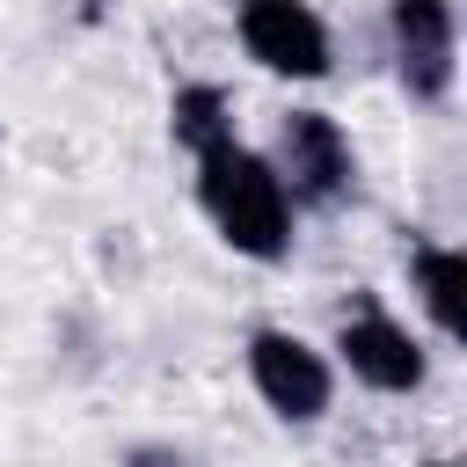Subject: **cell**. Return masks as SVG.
Masks as SVG:
<instances>
[{
	"instance_id": "obj_1",
	"label": "cell",
	"mask_w": 467,
	"mask_h": 467,
	"mask_svg": "<svg viewBox=\"0 0 467 467\" xmlns=\"http://www.w3.org/2000/svg\"><path fill=\"white\" fill-rule=\"evenodd\" d=\"M197 204L219 226V241L248 263H285L292 255V197L277 182V168L263 153H248L241 139L197 153Z\"/></svg>"
},
{
	"instance_id": "obj_2",
	"label": "cell",
	"mask_w": 467,
	"mask_h": 467,
	"mask_svg": "<svg viewBox=\"0 0 467 467\" xmlns=\"http://www.w3.org/2000/svg\"><path fill=\"white\" fill-rule=\"evenodd\" d=\"M277 182L292 204H350L358 197V146L328 109H292L277 124Z\"/></svg>"
},
{
	"instance_id": "obj_3",
	"label": "cell",
	"mask_w": 467,
	"mask_h": 467,
	"mask_svg": "<svg viewBox=\"0 0 467 467\" xmlns=\"http://www.w3.org/2000/svg\"><path fill=\"white\" fill-rule=\"evenodd\" d=\"M248 387L270 401V416L321 423L336 401V365L292 328H248Z\"/></svg>"
},
{
	"instance_id": "obj_4",
	"label": "cell",
	"mask_w": 467,
	"mask_h": 467,
	"mask_svg": "<svg viewBox=\"0 0 467 467\" xmlns=\"http://www.w3.org/2000/svg\"><path fill=\"white\" fill-rule=\"evenodd\" d=\"M387 51L409 102H445L460 73V15L452 0H387Z\"/></svg>"
},
{
	"instance_id": "obj_5",
	"label": "cell",
	"mask_w": 467,
	"mask_h": 467,
	"mask_svg": "<svg viewBox=\"0 0 467 467\" xmlns=\"http://www.w3.org/2000/svg\"><path fill=\"white\" fill-rule=\"evenodd\" d=\"M234 36L263 73H285V80H321L336 66L328 22L306 0H241L234 7Z\"/></svg>"
},
{
	"instance_id": "obj_6",
	"label": "cell",
	"mask_w": 467,
	"mask_h": 467,
	"mask_svg": "<svg viewBox=\"0 0 467 467\" xmlns=\"http://www.w3.org/2000/svg\"><path fill=\"white\" fill-rule=\"evenodd\" d=\"M336 358H343L350 379H365L372 394H416V387L431 379L423 343H416L379 299H358V306L343 314V328H336Z\"/></svg>"
},
{
	"instance_id": "obj_7",
	"label": "cell",
	"mask_w": 467,
	"mask_h": 467,
	"mask_svg": "<svg viewBox=\"0 0 467 467\" xmlns=\"http://www.w3.org/2000/svg\"><path fill=\"white\" fill-rule=\"evenodd\" d=\"M409 277H416V299L431 314V328L445 343L467 336V255L445 248V241H409Z\"/></svg>"
},
{
	"instance_id": "obj_8",
	"label": "cell",
	"mask_w": 467,
	"mask_h": 467,
	"mask_svg": "<svg viewBox=\"0 0 467 467\" xmlns=\"http://www.w3.org/2000/svg\"><path fill=\"white\" fill-rule=\"evenodd\" d=\"M168 131H175V146H182L190 161L212 153V146H226V139H234V102H226V88H219V80H182L175 102H168Z\"/></svg>"
},
{
	"instance_id": "obj_9",
	"label": "cell",
	"mask_w": 467,
	"mask_h": 467,
	"mask_svg": "<svg viewBox=\"0 0 467 467\" xmlns=\"http://www.w3.org/2000/svg\"><path fill=\"white\" fill-rule=\"evenodd\" d=\"M117 467H204V460L182 452V445H168V438H146V445H124Z\"/></svg>"
},
{
	"instance_id": "obj_10",
	"label": "cell",
	"mask_w": 467,
	"mask_h": 467,
	"mask_svg": "<svg viewBox=\"0 0 467 467\" xmlns=\"http://www.w3.org/2000/svg\"><path fill=\"white\" fill-rule=\"evenodd\" d=\"M416 467H452V460H416Z\"/></svg>"
}]
</instances>
